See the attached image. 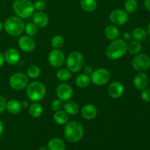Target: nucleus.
<instances>
[{
  "mask_svg": "<svg viewBox=\"0 0 150 150\" xmlns=\"http://www.w3.org/2000/svg\"><path fill=\"white\" fill-rule=\"evenodd\" d=\"M90 78L88 75L84 74V73H81V74L79 75L76 79V84L78 87L81 88H86L88 86V85L90 83Z\"/></svg>",
  "mask_w": 150,
  "mask_h": 150,
  "instance_id": "24",
  "label": "nucleus"
},
{
  "mask_svg": "<svg viewBox=\"0 0 150 150\" xmlns=\"http://www.w3.org/2000/svg\"><path fill=\"white\" fill-rule=\"evenodd\" d=\"M3 132H4V123H3V122L0 119V139L2 137Z\"/></svg>",
  "mask_w": 150,
  "mask_h": 150,
  "instance_id": "39",
  "label": "nucleus"
},
{
  "mask_svg": "<svg viewBox=\"0 0 150 150\" xmlns=\"http://www.w3.org/2000/svg\"><path fill=\"white\" fill-rule=\"evenodd\" d=\"M48 150H65L66 146L64 142L59 138L51 139L48 143Z\"/></svg>",
  "mask_w": 150,
  "mask_h": 150,
  "instance_id": "21",
  "label": "nucleus"
},
{
  "mask_svg": "<svg viewBox=\"0 0 150 150\" xmlns=\"http://www.w3.org/2000/svg\"><path fill=\"white\" fill-rule=\"evenodd\" d=\"M4 61H5V60H4V54H3L1 52H0V67H1L3 65H4Z\"/></svg>",
  "mask_w": 150,
  "mask_h": 150,
  "instance_id": "40",
  "label": "nucleus"
},
{
  "mask_svg": "<svg viewBox=\"0 0 150 150\" xmlns=\"http://www.w3.org/2000/svg\"><path fill=\"white\" fill-rule=\"evenodd\" d=\"M63 107H64V111L68 115H75V114H77L79 111V105L74 101H67V103L63 105Z\"/></svg>",
  "mask_w": 150,
  "mask_h": 150,
  "instance_id": "23",
  "label": "nucleus"
},
{
  "mask_svg": "<svg viewBox=\"0 0 150 150\" xmlns=\"http://www.w3.org/2000/svg\"><path fill=\"white\" fill-rule=\"evenodd\" d=\"M132 35H133V38H134L136 40L141 42V41H144L146 39L148 34L147 32H146L145 29H144L143 28L138 27L136 28V29L133 31Z\"/></svg>",
  "mask_w": 150,
  "mask_h": 150,
  "instance_id": "27",
  "label": "nucleus"
},
{
  "mask_svg": "<svg viewBox=\"0 0 150 150\" xmlns=\"http://www.w3.org/2000/svg\"><path fill=\"white\" fill-rule=\"evenodd\" d=\"M144 7L147 11L150 12V0H145L144 1Z\"/></svg>",
  "mask_w": 150,
  "mask_h": 150,
  "instance_id": "41",
  "label": "nucleus"
},
{
  "mask_svg": "<svg viewBox=\"0 0 150 150\" xmlns=\"http://www.w3.org/2000/svg\"><path fill=\"white\" fill-rule=\"evenodd\" d=\"M38 150H48V147H45V146H41L40 148H39Z\"/></svg>",
  "mask_w": 150,
  "mask_h": 150,
  "instance_id": "45",
  "label": "nucleus"
},
{
  "mask_svg": "<svg viewBox=\"0 0 150 150\" xmlns=\"http://www.w3.org/2000/svg\"><path fill=\"white\" fill-rule=\"evenodd\" d=\"M64 38L61 35H56L51 40V46L54 49H59L64 45Z\"/></svg>",
  "mask_w": 150,
  "mask_h": 150,
  "instance_id": "33",
  "label": "nucleus"
},
{
  "mask_svg": "<svg viewBox=\"0 0 150 150\" xmlns=\"http://www.w3.org/2000/svg\"><path fill=\"white\" fill-rule=\"evenodd\" d=\"M98 114V109L92 104H86L82 108L81 115L85 120H92L96 117Z\"/></svg>",
  "mask_w": 150,
  "mask_h": 150,
  "instance_id": "18",
  "label": "nucleus"
},
{
  "mask_svg": "<svg viewBox=\"0 0 150 150\" xmlns=\"http://www.w3.org/2000/svg\"><path fill=\"white\" fill-rule=\"evenodd\" d=\"M105 37L110 40H114L116 39H118L120 36V30L115 25H108L105 27L104 30Z\"/></svg>",
  "mask_w": 150,
  "mask_h": 150,
  "instance_id": "20",
  "label": "nucleus"
},
{
  "mask_svg": "<svg viewBox=\"0 0 150 150\" xmlns=\"http://www.w3.org/2000/svg\"><path fill=\"white\" fill-rule=\"evenodd\" d=\"M147 34L150 36V22L149 23V24H148V26H147Z\"/></svg>",
  "mask_w": 150,
  "mask_h": 150,
  "instance_id": "43",
  "label": "nucleus"
},
{
  "mask_svg": "<svg viewBox=\"0 0 150 150\" xmlns=\"http://www.w3.org/2000/svg\"><path fill=\"white\" fill-rule=\"evenodd\" d=\"M63 101H62L59 99H56L54 100H53L52 103H51V108L54 110V111H59L62 110V108H63Z\"/></svg>",
  "mask_w": 150,
  "mask_h": 150,
  "instance_id": "35",
  "label": "nucleus"
},
{
  "mask_svg": "<svg viewBox=\"0 0 150 150\" xmlns=\"http://www.w3.org/2000/svg\"><path fill=\"white\" fill-rule=\"evenodd\" d=\"M46 95V88L45 85L39 81H33L26 86V95L30 100L33 102L40 101Z\"/></svg>",
  "mask_w": 150,
  "mask_h": 150,
  "instance_id": "5",
  "label": "nucleus"
},
{
  "mask_svg": "<svg viewBox=\"0 0 150 150\" xmlns=\"http://www.w3.org/2000/svg\"><path fill=\"white\" fill-rule=\"evenodd\" d=\"M139 4L136 0H126L125 3V9L128 13H133L138 10Z\"/></svg>",
  "mask_w": 150,
  "mask_h": 150,
  "instance_id": "31",
  "label": "nucleus"
},
{
  "mask_svg": "<svg viewBox=\"0 0 150 150\" xmlns=\"http://www.w3.org/2000/svg\"><path fill=\"white\" fill-rule=\"evenodd\" d=\"M33 23L39 28H43L48 25V18L45 13L42 11H38L32 15Z\"/></svg>",
  "mask_w": 150,
  "mask_h": 150,
  "instance_id": "17",
  "label": "nucleus"
},
{
  "mask_svg": "<svg viewBox=\"0 0 150 150\" xmlns=\"http://www.w3.org/2000/svg\"><path fill=\"white\" fill-rule=\"evenodd\" d=\"M84 62L83 57L79 51H73L70 53L67 57L66 64L67 67L70 72L78 73L82 68Z\"/></svg>",
  "mask_w": 150,
  "mask_h": 150,
  "instance_id": "6",
  "label": "nucleus"
},
{
  "mask_svg": "<svg viewBox=\"0 0 150 150\" xmlns=\"http://www.w3.org/2000/svg\"><path fill=\"white\" fill-rule=\"evenodd\" d=\"M142 91V92L141 93L142 99L145 102H150V89L146 88Z\"/></svg>",
  "mask_w": 150,
  "mask_h": 150,
  "instance_id": "36",
  "label": "nucleus"
},
{
  "mask_svg": "<svg viewBox=\"0 0 150 150\" xmlns=\"http://www.w3.org/2000/svg\"><path fill=\"white\" fill-rule=\"evenodd\" d=\"M6 110L12 114H17L22 110L21 103L16 100H10L6 104Z\"/></svg>",
  "mask_w": 150,
  "mask_h": 150,
  "instance_id": "19",
  "label": "nucleus"
},
{
  "mask_svg": "<svg viewBox=\"0 0 150 150\" xmlns=\"http://www.w3.org/2000/svg\"><path fill=\"white\" fill-rule=\"evenodd\" d=\"M41 70L38 66L37 65H32L28 68L26 75L29 78L32 79H36L40 76Z\"/></svg>",
  "mask_w": 150,
  "mask_h": 150,
  "instance_id": "30",
  "label": "nucleus"
},
{
  "mask_svg": "<svg viewBox=\"0 0 150 150\" xmlns=\"http://www.w3.org/2000/svg\"><path fill=\"white\" fill-rule=\"evenodd\" d=\"M9 83L10 87L14 90H22L27 86L29 77L23 73H16L11 76Z\"/></svg>",
  "mask_w": 150,
  "mask_h": 150,
  "instance_id": "8",
  "label": "nucleus"
},
{
  "mask_svg": "<svg viewBox=\"0 0 150 150\" xmlns=\"http://www.w3.org/2000/svg\"><path fill=\"white\" fill-rule=\"evenodd\" d=\"M42 107L40 104L38 103H34L32 105L29 106V112L31 117H34V118H38L40 117L42 114Z\"/></svg>",
  "mask_w": 150,
  "mask_h": 150,
  "instance_id": "26",
  "label": "nucleus"
},
{
  "mask_svg": "<svg viewBox=\"0 0 150 150\" xmlns=\"http://www.w3.org/2000/svg\"><path fill=\"white\" fill-rule=\"evenodd\" d=\"M71 72L66 68H61L57 70V78L62 81H67L71 78Z\"/></svg>",
  "mask_w": 150,
  "mask_h": 150,
  "instance_id": "29",
  "label": "nucleus"
},
{
  "mask_svg": "<svg viewBox=\"0 0 150 150\" xmlns=\"http://www.w3.org/2000/svg\"><path fill=\"white\" fill-rule=\"evenodd\" d=\"M4 60L7 64L10 65H15L20 60V54L15 48H9L4 53Z\"/></svg>",
  "mask_w": 150,
  "mask_h": 150,
  "instance_id": "16",
  "label": "nucleus"
},
{
  "mask_svg": "<svg viewBox=\"0 0 150 150\" xmlns=\"http://www.w3.org/2000/svg\"><path fill=\"white\" fill-rule=\"evenodd\" d=\"M18 44L21 51L24 52H32L36 46L35 41L32 39V37L28 35H23L18 39Z\"/></svg>",
  "mask_w": 150,
  "mask_h": 150,
  "instance_id": "13",
  "label": "nucleus"
},
{
  "mask_svg": "<svg viewBox=\"0 0 150 150\" xmlns=\"http://www.w3.org/2000/svg\"><path fill=\"white\" fill-rule=\"evenodd\" d=\"M142 44L140 43V42H139L137 40H135L130 42L127 45V51L130 54H133V55H136V54L140 53V51H142Z\"/></svg>",
  "mask_w": 150,
  "mask_h": 150,
  "instance_id": "28",
  "label": "nucleus"
},
{
  "mask_svg": "<svg viewBox=\"0 0 150 150\" xmlns=\"http://www.w3.org/2000/svg\"><path fill=\"white\" fill-rule=\"evenodd\" d=\"M83 132V127L81 123L76 121L69 122L64 127V137L70 143H76L82 139Z\"/></svg>",
  "mask_w": 150,
  "mask_h": 150,
  "instance_id": "1",
  "label": "nucleus"
},
{
  "mask_svg": "<svg viewBox=\"0 0 150 150\" xmlns=\"http://www.w3.org/2000/svg\"><path fill=\"white\" fill-rule=\"evenodd\" d=\"M149 84V78L145 73H139L135 76L133 79V85L138 90L146 89Z\"/></svg>",
  "mask_w": 150,
  "mask_h": 150,
  "instance_id": "15",
  "label": "nucleus"
},
{
  "mask_svg": "<svg viewBox=\"0 0 150 150\" xmlns=\"http://www.w3.org/2000/svg\"><path fill=\"white\" fill-rule=\"evenodd\" d=\"M57 95L62 101H68L73 95V88L67 83H61L57 88Z\"/></svg>",
  "mask_w": 150,
  "mask_h": 150,
  "instance_id": "12",
  "label": "nucleus"
},
{
  "mask_svg": "<svg viewBox=\"0 0 150 150\" xmlns=\"http://www.w3.org/2000/svg\"><path fill=\"white\" fill-rule=\"evenodd\" d=\"M65 60L64 54L61 50L54 49L48 55V62L52 67H59L63 65Z\"/></svg>",
  "mask_w": 150,
  "mask_h": 150,
  "instance_id": "11",
  "label": "nucleus"
},
{
  "mask_svg": "<svg viewBox=\"0 0 150 150\" xmlns=\"http://www.w3.org/2000/svg\"><path fill=\"white\" fill-rule=\"evenodd\" d=\"M25 32L28 36L34 37L38 34V26L34 23H28L25 25Z\"/></svg>",
  "mask_w": 150,
  "mask_h": 150,
  "instance_id": "32",
  "label": "nucleus"
},
{
  "mask_svg": "<svg viewBox=\"0 0 150 150\" xmlns=\"http://www.w3.org/2000/svg\"><path fill=\"white\" fill-rule=\"evenodd\" d=\"M132 67L136 71H145L150 67V58L145 54H136L132 60Z\"/></svg>",
  "mask_w": 150,
  "mask_h": 150,
  "instance_id": "9",
  "label": "nucleus"
},
{
  "mask_svg": "<svg viewBox=\"0 0 150 150\" xmlns=\"http://www.w3.org/2000/svg\"><path fill=\"white\" fill-rule=\"evenodd\" d=\"M109 19L114 25L122 26L125 24L128 21V15L125 10L122 9H116L110 13Z\"/></svg>",
  "mask_w": 150,
  "mask_h": 150,
  "instance_id": "10",
  "label": "nucleus"
},
{
  "mask_svg": "<svg viewBox=\"0 0 150 150\" xmlns=\"http://www.w3.org/2000/svg\"><path fill=\"white\" fill-rule=\"evenodd\" d=\"M25 24L21 18L18 16H11L5 21L4 29L9 35L17 37L21 35L24 30Z\"/></svg>",
  "mask_w": 150,
  "mask_h": 150,
  "instance_id": "4",
  "label": "nucleus"
},
{
  "mask_svg": "<svg viewBox=\"0 0 150 150\" xmlns=\"http://www.w3.org/2000/svg\"><path fill=\"white\" fill-rule=\"evenodd\" d=\"M92 71H93V70H92V67H90V66H86V67H84V69H83V72H84L83 73L86 75H88V76L92 74Z\"/></svg>",
  "mask_w": 150,
  "mask_h": 150,
  "instance_id": "38",
  "label": "nucleus"
},
{
  "mask_svg": "<svg viewBox=\"0 0 150 150\" xmlns=\"http://www.w3.org/2000/svg\"><path fill=\"white\" fill-rule=\"evenodd\" d=\"M3 28H4V24H3V23L0 21V32H1V30L3 29Z\"/></svg>",
  "mask_w": 150,
  "mask_h": 150,
  "instance_id": "44",
  "label": "nucleus"
},
{
  "mask_svg": "<svg viewBox=\"0 0 150 150\" xmlns=\"http://www.w3.org/2000/svg\"><path fill=\"white\" fill-rule=\"evenodd\" d=\"M109 71L105 68H98L92 71L90 75V81L96 86H101L106 84L110 80Z\"/></svg>",
  "mask_w": 150,
  "mask_h": 150,
  "instance_id": "7",
  "label": "nucleus"
},
{
  "mask_svg": "<svg viewBox=\"0 0 150 150\" xmlns=\"http://www.w3.org/2000/svg\"><path fill=\"white\" fill-rule=\"evenodd\" d=\"M108 94L111 98L117 99L122 97L125 91L124 86L122 83L119 81H114L108 86Z\"/></svg>",
  "mask_w": 150,
  "mask_h": 150,
  "instance_id": "14",
  "label": "nucleus"
},
{
  "mask_svg": "<svg viewBox=\"0 0 150 150\" xmlns=\"http://www.w3.org/2000/svg\"><path fill=\"white\" fill-rule=\"evenodd\" d=\"M35 10L38 11H42L46 7V1L45 0H36L34 4Z\"/></svg>",
  "mask_w": 150,
  "mask_h": 150,
  "instance_id": "34",
  "label": "nucleus"
},
{
  "mask_svg": "<svg viewBox=\"0 0 150 150\" xmlns=\"http://www.w3.org/2000/svg\"><path fill=\"white\" fill-rule=\"evenodd\" d=\"M6 100L4 99V98L1 95H0V114L3 113L4 111V110L6 109Z\"/></svg>",
  "mask_w": 150,
  "mask_h": 150,
  "instance_id": "37",
  "label": "nucleus"
},
{
  "mask_svg": "<svg viewBox=\"0 0 150 150\" xmlns=\"http://www.w3.org/2000/svg\"><path fill=\"white\" fill-rule=\"evenodd\" d=\"M14 13L21 18H27L34 14V4L30 0H15L13 4Z\"/></svg>",
  "mask_w": 150,
  "mask_h": 150,
  "instance_id": "3",
  "label": "nucleus"
},
{
  "mask_svg": "<svg viewBox=\"0 0 150 150\" xmlns=\"http://www.w3.org/2000/svg\"><path fill=\"white\" fill-rule=\"evenodd\" d=\"M21 105H22V108H26L28 107L29 105V103L27 101H23V102L21 103Z\"/></svg>",
  "mask_w": 150,
  "mask_h": 150,
  "instance_id": "42",
  "label": "nucleus"
},
{
  "mask_svg": "<svg viewBox=\"0 0 150 150\" xmlns=\"http://www.w3.org/2000/svg\"><path fill=\"white\" fill-rule=\"evenodd\" d=\"M127 51V44L122 39L112 41L106 49V56L111 60L119 59L125 55Z\"/></svg>",
  "mask_w": 150,
  "mask_h": 150,
  "instance_id": "2",
  "label": "nucleus"
},
{
  "mask_svg": "<svg viewBox=\"0 0 150 150\" xmlns=\"http://www.w3.org/2000/svg\"><path fill=\"white\" fill-rule=\"evenodd\" d=\"M81 7L84 11L90 13L96 10L98 4H97L96 0H81Z\"/></svg>",
  "mask_w": 150,
  "mask_h": 150,
  "instance_id": "25",
  "label": "nucleus"
},
{
  "mask_svg": "<svg viewBox=\"0 0 150 150\" xmlns=\"http://www.w3.org/2000/svg\"><path fill=\"white\" fill-rule=\"evenodd\" d=\"M54 120L57 124L59 125H65L68 122L69 116L64 111H55L54 114Z\"/></svg>",
  "mask_w": 150,
  "mask_h": 150,
  "instance_id": "22",
  "label": "nucleus"
}]
</instances>
